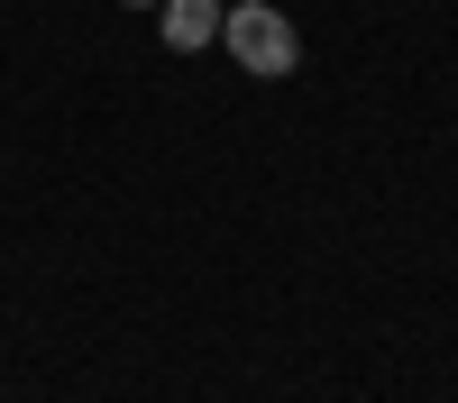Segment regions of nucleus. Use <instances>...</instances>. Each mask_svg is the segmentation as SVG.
<instances>
[{
	"label": "nucleus",
	"instance_id": "obj_1",
	"mask_svg": "<svg viewBox=\"0 0 458 403\" xmlns=\"http://www.w3.org/2000/svg\"><path fill=\"white\" fill-rule=\"evenodd\" d=\"M220 46L239 55V73H293L302 64V28L276 0H229L220 10Z\"/></svg>",
	"mask_w": 458,
	"mask_h": 403
},
{
	"label": "nucleus",
	"instance_id": "obj_2",
	"mask_svg": "<svg viewBox=\"0 0 458 403\" xmlns=\"http://www.w3.org/2000/svg\"><path fill=\"white\" fill-rule=\"evenodd\" d=\"M157 19H165V46L174 55H193L220 37V0H157Z\"/></svg>",
	"mask_w": 458,
	"mask_h": 403
},
{
	"label": "nucleus",
	"instance_id": "obj_3",
	"mask_svg": "<svg viewBox=\"0 0 458 403\" xmlns=\"http://www.w3.org/2000/svg\"><path fill=\"white\" fill-rule=\"evenodd\" d=\"M129 10H157V0H129Z\"/></svg>",
	"mask_w": 458,
	"mask_h": 403
}]
</instances>
